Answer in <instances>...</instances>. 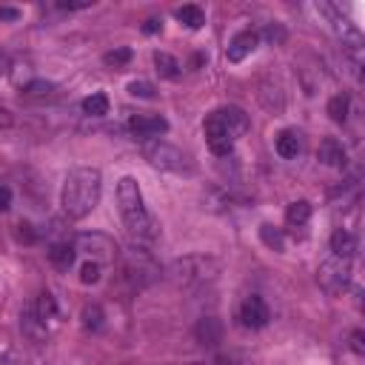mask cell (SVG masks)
Masks as SVG:
<instances>
[{"label":"cell","mask_w":365,"mask_h":365,"mask_svg":"<svg viewBox=\"0 0 365 365\" xmlns=\"http://www.w3.org/2000/svg\"><path fill=\"white\" fill-rule=\"evenodd\" d=\"M9 208H11V188L0 182V211H9Z\"/></svg>","instance_id":"e575fe53"},{"label":"cell","mask_w":365,"mask_h":365,"mask_svg":"<svg viewBox=\"0 0 365 365\" xmlns=\"http://www.w3.org/2000/svg\"><path fill=\"white\" fill-rule=\"evenodd\" d=\"M80 319H83V328H86V331H91V334L103 331V325H106V314H103V308H100V305H94V302L83 308Z\"/></svg>","instance_id":"603a6c76"},{"label":"cell","mask_w":365,"mask_h":365,"mask_svg":"<svg viewBox=\"0 0 365 365\" xmlns=\"http://www.w3.org/2000/svg\"><path fill=\"white\" fill-rule=\"evenodd\" d=\"M0 20H3V23L20 20V9H14V6H0Z\"/></svg>","instance_id":"d6a6232c"},{"label":"cell","mask_w":365,"mask_h":365,"mask_svg":"<svg viewBox=\"0 0 365 365\" xmlns=\"http://www.w3.org/2000/svg\"><path fill=\"white\" fill-rule=\"evenodd\" d=\"M100 194H103V174H100V168L80 165V168H71L66 174V182H63V191H60V205H63L66 217L83 220V217H88L97 208Z\"/></svg>","instance_id":"6da1fadb"},{"label":"cell","mask_w":365,"mask_h":365,"mask_svg":"<svg viewBox=\"0 0 365 365\" xmlns=\"http://www.w3.org/2000/svg\"><path fill=\"white\" fill-rule=\"evenodd\" d=\"M308 217H311V202H305V200H297L285 208V222L288 225H305Z\"/></svg>","instance_id":"cb8c5ba5"},{"label":"cell","mask_w":365,"mask_h":365,"mask_svg":"<svg viewBox=\"0 0 365 365\" xmlns=\"http://www.w3.org/2000/svg\"><path fill=\"white\" fill-rule=\"evenodd\" d=\"M128 128L137 140H154L168 131V120L163 114H134L128 120Z\"/></svg>","instance_id":"30bf717a"},{"label":"cell","mask_w":365,"mask_h":365,"mask_svg":"<svg viewBox=\"0 0 365 365\" xmlns=\"http://www.w3.org/2000/svg\"><path fill=\"white\" fill-rule=\"evenodd\" d=\"M348 108H351V97L345 94V91H339V94H334L331 100H328V117L334 120V123H345L348 120Z\"/></svg>","instance_id":"44dd1931"},{"label":"cell","mask_w":365,"mask_h":365,"mask_svg":"<svg viewBox=\"0 0 365 365\" xmlns=\"http://www.w3.org/2000/svg\"><path fill=\"white\" fill-rule=\"evenodd\" d=\"M74 251H83V254H86L91 262H97V265L114 262L117 254H120L117 242H114L108 234H100V231H86V234H80V237L74 240Z\"/></svg>","instance_id":"8992f818"},{"label":"cell","mask_w":365,"mask_h":365,"mask_svg":"<svg viewBox=\"0 0 365 365\" xmlns=\"http://www.w3.org/2000/svg\"><path fill=\"white\" fill-rule=\"evenodd\" d=\"M0 125L6 128V125H11V114H9V108L6 106H0Z\"/></svg>","instance_id":"74e56055"},{"label":"cell","mask_w":365,"mask_h":365,"mask_svg":"<svg viewBox=\"0 0 365 365\" xmlns=\"http://www.w3.org/2000/svg\"><path fill=\"white\" fill-rule=\"evenodd\" d=\"M131 48H125V46H120V48H114V51H106L103 54V63L108 66V68H123V66H128L131 63Z\"/></svg>","instance_id":"83f0119b"},{"label":"cell","mask_w":365,"mask_h":365,"mask_svg":"<svg viewBox=\"0 0 365 365\" xmlns=\"http://www.w3.org/2000/svg\"><path fill=\"white\" fill-rule=\"evenodd\" d=\"M117 205H120V217L134 245H151L160 237V225L145 211V202H143V194L134 177H123L117 182Z\"/></svg>","instance_id":"7a4b0ae2"},{"label":"cell","mask_w":365,"mask_h":365,"mask_svg":"<svg viewBox=\"0 0 365 365\" xmlns=\"http://www.w3.org/2000/svg\"><path fill=\"white\" fill-rule=\"evenodd\" d=\"M160 29H163V23H160L157 17H148V20L143 23V34H157Z\"/></svg>","instance_id":"d590c367"},{"label":"cell","mask_w":365,"mask_h":365,"mask_svg":"<svg viewBox=\"0 0 365 365\" xmlns=\"http://www.w3.org/2000/svg\"><path fill=\"white\" fill-rule=\"evenodd\" d=\"M194 336H197L200 345L217 348V345L222 342V322H220L217 317H202V319H197V325H194Z\"/></svg>","instance_id":"4fadbf2b"},{"label":"cell","mask_w":365,"mask_h":365,"mask_svg":"<svg viewBox=\"0 0 365 365\" xmlns=\"http://www.w3.org/2000/svg\"><path fill=\"white\" fill-rule=\"evenodd\" d=\"M202 131H205V145H208V151H211L214 157H228V154H231V148H234V137L228 134V128L220 123V117H217L214 111L205 117Z\"/></svg>","instance_id":"ba28073f"},{"label":"cell","mask_w":365,"mask_h":365,"mask_svg":"<svg viewBox=\"0 0 365 365\" xmlns=\"http://www.w3.org/2000/svg\"><path fill=\"white\" fill-rule=\"evenodd\" d=\"M80 106H83V114H88V117H106V114H108V97H106L103 91L88 94Z\"/></svg>","instance_id":"7402d4cb"},{"label":"cell","mask_w":365,"mask_h":365,"mask_svg":"<svg viewBox=\"0 0 365 365\" xmlns=\"http://www.w3.org/2000/svg\"><path fill=\"white\" fill-rule=\"evenodd\" d=\"M214 114L220 117V123L228 128V134H231L234 140H240V137L248 134V128H251V120H248V114H245L240 106H222V108H217Z\"/></svg>","instance_id":"8fae6325"},{"label":"cell","mask_w":365,"mask_h":365,"mask_svg":"<svg viewBox=\"0 0 365 365\" xmlns=\"http://www.w3.org/2000/svg\"><path fill=\"white\" fill-rule=\"evenodd\" d=\"M20 328H23V334H26L29 339H34V342L46 339V334H48L46 322L37 317V311H34V305H31V302H29V305L23 308V314H20Z\"/></svg>","instance_id":"9a60e30c"},{"label":"cell","mask_w":365,"mask_h":365,"mask_svg":"<svg viewBox=\"0 0 365 365\" xmlns=\"http://www.w3.org/2000/svg\"><path fill=\"white\" fill-rule=\"evenodd\" d=\"M97 279H100V265H97V262H91V259H88V262H83V265H80V282L94 285Z\"/></svg>","instance_id":"4dcf8cb0"},{"label":"cell","mask_w":365,"mask_h":365,"mask_svg":"<svg viewBox=\"0 0 365 365\" xmlns=\"http://www.w3.org/2000/svg\"><path fill=\"white\" fill-rule=\"evenodd\" d=\"M351 348H354V354H365V334L362 331L351 334Z\"/></svg>","instance_id":"836d02e7"},{"label":"cell","mask_w":365,"mask_h":365,"mask_svg":"<svg viewBox=\"0 0 365 365\" xmlns=\"http://www.w3.org/2000/svg\"><path fill=\"white\" fill-rule=\"evenodd\" d=\"M120 274H123V279H125L134 291H140V288H148L151 282H157L163 271H160V265L154 262V257H151L143 245H131L128 251H123Z\"/></svg>","instance_id":"277c9868"},{"label":"cell","mask_w":365,"mask_h":365,"mask_svg":"<svg viewBox=\"0 0 365 365\" xmlns=\"http://www.w3.org/2000/svg\"><path fill=\"white\" fill-rule=\"evenodd\" d=\"M257 46H259V31H251V29L240 31V34L231 37V43L225 48V57H228V63H242Z\"/></svg>","instance_id":"7c38bea8"},{"label":"cell","mask_w":365,"mask_h":365,"mask_svg":"<svg viewBox=\"0 0 365 365\" xmlns=\"http://www.w3.org/2000/svg\"><path fill=\"white\" fill-rule=\"evenodd\" d=\"M57 6H60V9H66V11H77V9H88V6H91V0H60Z\"/></svg>","instance_id":"1f68e13d"},{"label":"cell","mask_w":365,"mask_h":365,"mask_svg":"<svg viewBox=\"0 0 365 365\" xmlns=\"http://www.w3.org/2000/svg\"><path fill=\"white\" fill-rule=\"evenodd\" d=\"M9 71V57H6V51H0V77Z\"/></svg>","instance_id":"f35d334b"},{"label":"cell","mask_w":365,"mask_h":365,"mask_svg":"<svg viewBox=\"0 0 365 365\" xmlns=\"http://www.w3.org/2000/svg\"><path fill=\"white\" fill-rule=\"evenodd\" d=\"M174 17L188 29H202V23H205V11L200 6H180V9H174Z\"/></svg>","instance_id":"ffe728a7"},{"label":"cell","mask_w":365,"mask_h":365,"mask_svg":"<svg viewBox=\"0 0 365 365\" xmlns=\"http://www.w3.org/2000/svg\"><path fill=\"white\" fill-rule=\"evenodd\" d=\"M20 237H23L26 242H34V240H37V234L31 231V225H29V222H20Z\"/></svg>","instance_id":"8d00e7d4"},{"label":"cell","mask_w":365,"mask_h":365,"mask_svg":"<svg viewBox=\"0 0 365 365\" xmlns=\"http://www.w3.org/2000/svg\"><path fill=\"white\" fill-rule=\"evenodd\" d=\"M128 94L131 97H143V100H154L157 97V88L148 80H131L128 83Z\"/></svg>","instance_id":"f1b7e54d"},{"label":"cell","mask_w":365,"mask_h":365,"mask_svg":"<svg viewBox=\"0 0 365 365\" xmlns=\"http://www.w3.org/2000/svg\"><path fill=\"white\" fill-rule=\"evenodd\" d=\"M143 154L145 160L154 165V168H163V171H177V174H191L194 171V163L185 151H180L177 145L154 137V140H143Z\"/></svg>","instance_id":"5b68a950"},{"label":"cell","mask_w":365,"mask_h":365,"mask_svg":"<svg viewBox=\"0 0 365 365\" xmlns=\"http://www.w3.org/2000/svg\"><path fill=\"white\" fill-rule=\"evenodd\" d=\"M154 68H157V74L165 77V80H177V77H180V63H177V57H171L168 51H154Z\"/></svg>","instance_id":"d6986e66"},{"label":"cell","mask_w":365,"mask_h":365,"mask_svg":"<svg viewBox=\"0 0 365 365\" xmlns=\"http://www.w3.org/2000/svg\"><path fill=\"white\" fill-rule=\"evenodd\" d=\"M240 322L245 325V328H251V331H259V328H265L268 325V319H271V311H268V305H265V299L259 297V294H248L245 299H242V305H240Z\"/></svg>","instance_id":"9c48e42d"},{"label":"cell","mask_w":365,"mask_h":365,"mask_svg":"<svg viewBox=\"0 0 365 365\" xmlns=\"http://www.w3.org/2000/svg\"><path fill=\"white\" fill-rule=\"evenodd\" d=\"M356 248H359V242H356V237H354L351 231L336 228V231L331 234V251H334V257H339V259H351V257L356 254Z\"/></svg>","instance_id":"e0dca14e"},{"label":"cell","mask_w":365,"mask_h":365,"mask_svg":"<svg viewBox=\"0 0 365 365\" xmlns=\"http://www.w3.org/2000/svg\"><path fill=\"white\" fill-rule=\"evenodd\" d=\"M217 259L214 257H205V254H191V257H180L168 265V279L177 285V288H200L211 279H217Z\"/></svg>","instance_id":"3957f363"},{"label":"cell","mask_w":365,"mask_h":365,"mask_svg":"<svg viewBox=\"0 0 365 365\" xmlns=\"http://www.w3.org/2000/svg\"><path fill=\"white\" fill-rule=\"evenodd\" d=\"M317 282L325 294H342L351 282V259H339V257H331L325 259L319 268H317Z\"/></svg>","instance_id":"52a82bcc"},{"label":"cell","mask_w":365,"mask_h":365,"mask_svg":"<svg viewBox=\"0 0 365 365\" xmlns=\"http://www.w3.org/2000/svg\"><path fill=\"white\" fill-rule=\"evenodd\" d=\"M317 160H319L322 165H328V168H342L345 160H348V154H345V148H342L339 140L325 137V140L319 143V148H317Z\"/></svg>","instance_id":"5bb4252c"},{"label":"cell","mask_w":365,"mask_h":365,"mask_svg":"<svg viewBox=\"0 0 365 365\" xmlns=\"http://www.w3.org/2000/svg\"><path fill=\"white\" fill-rule=\"evenodd\" d=\"M31 305H34V311H37V317H40L43 322H48V319L57 317V302H54V297H51L48 291H43Z\"/></svg>","instance_id":"d4e9b609"},{"label":"cell","mask_w":365,"mask_h":365,"mask_svg":"<svg viewBox=\"0 0 365 365\" xmlns=\"http://www.w3.org/2000/svg\"><path fill=\"white\" fill-rule=\"evenodd\" d=\"M46 257H48V262H51L54 268L68 271V268L74 265L77 251H74V242H51V245H48V251H46Z\"/></svg>","instance_id":"ac0fdd59"},{"label":"cell","mask_w":365,"mask_h":365,"mask_svg":"<svg viewBox=\"0 0 365 365\" xmlns=\"http://www.w3.org/2000/svg\"><path fill=\"white\" fill-rule=\"evenodd\" d=\"M259 37H265V40H268L271 46H282L288 34H285V29H282V23H268V26L262 29V34H259Z\"/></svg>","instance_id":"f546056e"},{"label":"cell","mask_w":365,"mask_h":365,"mask_svg":"<svg viewBox=\"0 0 365 365\" xmlns=\"http://www.w3.org/2000/svg\"><path fill=\"white\" fill-rule=\"evenodd\" d=\"M274 148H277V154H279V157L294 160V157L302 151V137H299V131H294V128H282V131L277 134Z\"/></svg>","instance_id":"2e32d148"},{"label":"cell","mask_w":365,"mask_h":365,"mask_svg":"<svg viewBox=\"0 0 365 365\" xmlns=\"http://www.w3.org/2000/svg\"><path fill=\"white\" fill-rule=\"evenodd\" d=\"M54 91H57V83H51V80H31L23 86L26 97H51Z\"/></svg>","instance_id":"4316f807"},{"label":"cell","mask_w":365,"mask_h":365,"mask_svg":"<svg viewBox=\"0 0 365 365\" xmlns=\"http://www.w3.org/2000/svg\"><path fill=\"white\" fill-rule=\"evenodd\" d=\"M0 365H11V354H0Z\"/></svg>","instance_id":"ab89813d"},{"label":"cell","mask_w":365,"mask_h":365,"mask_svg":"<svg viewBox=\"0 0 365 365\" xmlns=\"http://www.w3.org/2000/svg\"><path fill=\"white\" fill-rule=\"evenodd\" d=\"M259 240L271 248V251H285V237H282V231L279 228H274V225H259Z\"/></svg>","instance_id":"484cf974"}]
</instances>
